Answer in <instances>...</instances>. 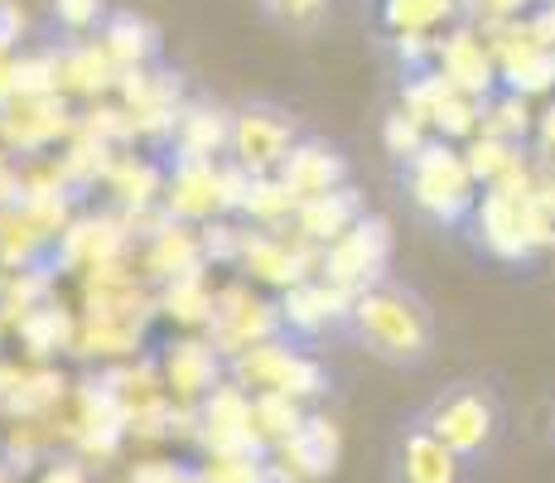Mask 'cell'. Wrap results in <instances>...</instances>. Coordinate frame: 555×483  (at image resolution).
I'll return each instance as SVG.
<instances>
[{"label": "cell", "instance_id": "1", "mask_svg": "<svg viewBox=\"0 0 555 483\" xmlns=\"http://www.w3.org/2000/svg\"><path fill=\"white\" fill-rule=\"evenodd\" d=\"M344 334L387 368H421L435 353V315L421 290L382 276L348 295Z\"/></svg>", "mask_w": 555, "mask_h": 483}, {"label": "cell", "instance_id": "2", "mask_svg": "<svg viewBox=\"0 0 555 483\" xmlns=\"http://www.w3.org/2000/svg\"><path fill=\"white\" fill-rule=\"evenodd\" d=\"M415 421L440 440L454 459H464L474 474L483 465H493V455L507 440V406L498 396V386L483 378H459L450 386H440L415 411Z\"/></svg>", "mask_w": 555, "mask_h": 483}, {"label": "cell", "instance_id": "3", "mask_svg": "<svg viewBox=\"0 0 555 483\" xmlns=\"http://www.w3.org/2000/svg\"><path fill=\"white\" fill-rule=\"evenodd\" d=\"M401 185L415 199V208L430 213V218L444 223V228H464V223H474L478 179L468 175L464 155H459L450 141H440V136L425 141L415 155L401 160Z\"/></svg>", "mask_w": 555, "mask_h": 483}, {"label": "cell", "instance_id": "4", "mask_svg": "<svg viewBox=\"0 0 555 483\" xmlns=\"http://www.w3.org/2000/svg\"><path fill=\"white\" fill-rule=\"evenodd\" d=\"M232 378L242 386H256L261 396H319L328 386V372L319 358H309L300 343H281V339H266L251 343V348L232 353Z\"/></svg>", "mask_w": 555, "mask_h": 483}, {"label": "cell", "instance_id": "5", "mask_svg": "<svg viewBox=\"0 0 555 483\" xmlns=\"http://www.w3.org/2000/svg\"><path fill=\"white\" fill-rule=\"evenodd\" d=\"M387 262H391V223L377 218V213H362L344 238L319 252V281L353 295V290L382 281Z\"/></svg>", "mask_w": 555, "mask_h": 483}, {"label": "cell", "instance_id": "6", "mask_svg": "<svg viewBox=\"0 0 555 483\" xmlns=\"http://www.w3.org/2000/svg\"><path fill=\"white\" fill-rule=\"evenodd\" d=\"M295 141H300V126H295V116L281 112V106L251 102V106H242V112H232L228 150H232V165L247 179H271L275 169H281V160L291 155Z\"/></svg>", "mask_w": 555, "mask_h": 483}, {"label": "cell", "instance_id": "7", "mask_svg": "<svg viewBox=\"0 0 555 483\" xmlns=\"http://www.w3.org/2000/svg\"><path fill=\"white\" fill-rule=\"evenodd\" d=\"M387 479L391 483H478V474L454 459L421 421H401L387 449Z\"/></svg>", "mask_w": 555, "mask_h": 483}, {"label": "cell", "instance_id": "8", "mask_svg": "<svg viewBox=\"0 0 555 483\" xmlns=\"http://www.w3.org/2000/svg\"><path fill=\"white\" fill-rule=\"evenodd\" d=\"M271 179L291 193L295 203H305V199H319V193L344 189L348 185V160H344V150L338 145L314 141V136H300Z\"/></svg>", "mask_w": 555, "mask_h": 483}, {"label": "cell", "instance_id": "9", "mask_svg": "<svg viewBox=\"0 0 555 483\" xmlns=\"http://www.w3.org/2000/svg\"><path fill=\"white\" fill-rule=\"evenodd\" d=\"M430 68L440 73V78L450 82L459 97H468V102H478V106L498 92L493 53L483 49V39H478V35H468V29H454V35L435 39V63H430Z\"/></svg>", "mask_w": 555, "mask_h": 483}, {"label": "cell", "instance_id": "10", "mask_svg": "<svg viewBox=\"0 0 555 483\" xmlns=\"http://www.w3.org/2000/svg\"><path fill=\"white\" fill-rule=\"evenodd\" d=\"M367 213V203L358 199V189L353 185H344V189H334V193H319V199H305V203H295V228H300V238L314 246V252H324L328 242H338L348 228Z\"/></svg>", "mask_w": 555, "mask_h": 483}, {"label": "cell", "instance_id": "11", "mask_svg": "<svg viewBox=\"0 0 555 483\" xmlns=\"http://www.w3.org/2000/svg\"><path fill=\"white\" fill-rule=\"evenodd\" d=\"M63 131H73V122L63 116L59 92L53 97H20V102H10L5 112H0V136H5L10 145H20L25 155L29 150H44L49 141H59Z\"/></svg>", "mask_w": 555, "mask_h": 483}, {"label": "cell", "instance_id": "12", "mask_svg": "<svg viewBox=\"0 0 555 483\" xmlns=\"http://www.w3.org/2000/svg\"><path fill=\"white\" fill-rule=\"evenodd\" d=\"M169 136H175L179 160H203V165H212V155H218V150L228 145V136H232V112L208 106V102L179 106Z\"/></svg>", "mask_w": 555, "mask_h": 483}, {"label": "cell", "instance_id": "13", "mask_svg": "<svg viewBox=\"0 0 555 483\" xmlns=\"http://www.w3.org/2000/svg\"><path fill=\"white\" fill-rule=\"evenodd\" d=\"M165 203L175 218H208V213H218V165L175 160V175L165 185Z\"/></svg>", "mask_w": 555, "mask_h": 483}, {"label": "cell", "instance_id": "14", "mask_svg": "<svg viewBox=\"0 0 555 483\" xmlns=\"http://www.w3.org/2000/svg\"><path fill=\"white\" fill-rule=\"evenodd\" d=\"M165 372H169V386H175L179 396H208V392H218L222 358H218V348H212V343L184 339V343H169Z\"/></svg>", "mask_w": 555, "mask_h": 483}, {"label": "cell", "instance_id": "15", "mask_svg": "<svg viewBox=\"0 0 555 483\" xmlns=\"http://www.w3.org/2000/svg\"><path fill=\"white\" fill-rule=\"evenodd\" d=\"M102 53L112 59V68L135 73V68H145V63L159 53V35L145 25L141 15H131V10H116V15H106Z\"/></svg>", "mask_w": 555, "mask_h": 483}, {"label": "cell", "instance_id": "16", "mask_svg": "<svg viewBox=\"0 0 555 483\" xmlns=\"http://www.w3.org/2000/svg\"><path fill=\"white\" fill-rule=\"evenodd\" d=\"M112 78L116 68L102 53V45H68L53 53V88L63 92H102Z\"/></svg>", "mask_w": 555, "mask_h": 483}, {"label": "cell", "instance_id": "17", "mask_svg": "<svg viewBox=\"0 0 555 483\" xmlns=\"http://www.w3.org/2000/svg\"><path fill=\"white\" fill-rule=\"evenodd\" d=\"M454 10H459V0H382L377 15L391 29V39H401V35L435 39V29L450 25Z\"/></svg>", "mask_w": 555, "mask_h": 483}, {"label": "cell", "instance_id": "18", "mask_svg": "<svg viewBox=\"0 0 555 483\" xmlns=\"http://www.w3.org/2000/svg\"><path fill=\"white\" fill-rule=\"evenodd\" d=\"M198 256H203V246L198 238L189 228H165V232H155V246H151V271L155 276H198Z\"/></svg>", "mask_w": 555, "mask_h": 483}, {"label": "cell", "instance_id": "19", "mask_svg": "<svg viewBox=\"0 0 555 483\" xmlns=\"http://www.w3.org/2000/svg\"><path fill=\"white\" fill-rule=\"evenodd\" d=\"M20 339H25V348L29 353H53V348H63V343L73 339V325H68V315H63L59 305H35V309H25L20 315Z\"/></svg>", "mask_w": 555, "mask_h": 483}, {"label": "cell", "instance_id": "20", "mask_svg": "<svg viewBox=\"0 0 555 483\" xmlns=\"http://www.w3.org/2000/svg\"><path fill=\"white\" fill-rule=\"evenodd\" d=\"M328 5H334V0H261L266 15L281 29H291V35H314L328 20Z\"/></svg>", "mask_w": 555, "mask_h": 483}, {"label": "cell", "instance_id": "21", "mask_svg": "<svg viewBox=\"0 0 555 483\" xmlns=\"http://www.w3.org/2000/svg\"><path fill=\"white\" fill-rule=\"evenodd\" d=\"M106 179H112V189L121 193L126 203H145L151 193H159V175L151 165H135V160H116V165L106 169Z\"/></svg>", "mask_w": 555, "mask_h": 483}, {"label": "cell", "instance_id": "22", "mask_svg": "<svg viewBox=\"0 0 555 483\" xmlns=\"http://www.w3.org/2000/svg\"><path fill=\"white\" fill-rule=\"evenodd\" d=\"M165 305H169V315H179V319H189V325H198V319H208L212 295H208V290H203L198 276H179V281L169 285Z\"/></svg>", "mask_w": 555, "mask_h": 483}, {"label": "cell", "instance_id": "23", "mask_svg": "<svg viewBox=\"0 0 555 483\" xmlns=\"http://www.w3.org/2000/svg\"><path fill=\"white\" fill-rule=\"evenodd\" d=\"M53 20L68 35H88L98 29V20H106V0H53Z\"/></svg>", "mask_w": 555, "mask_h": 483}, {"label": "cell", "instance_id": "24", "mask_svg": "<svg viewBox=\"0 0 555 483\" xmlns=\"http://www.w3.org/2000/svg\"><path fill=\"white\" fill-rule=\"evenodd\" d=\"M421 145H425L421 122H411L405 112H391V116H387V150H391V155L405 160V155H415Z\"/></svg>", "mask_w": 555, "mask_h": 483}, {"label": "cell", "instance_id": "25", "mask_svg": "<svg viewBox=\"0 0 555 483\" xmlns=\"http://www.w3.org/2000/svg\"><path fill=\"white\" fill-rule=\"evenodd\" d=\"M521 35L541 49H555V0H537V10L521 20Z\"/></svg>", "mask_w": 555, "mask_h": 483}, {"label": "cell", "instance_id": "26", "mask_svg": "<svg viewBox=\"0 0 555 483\" xmlns=\"http://www.w3.org/2000/svg\"><path fill=\"white\" fill-rule=\"evenodd\" d=\"M25 35V15H20L15 0H0V53H10Z\"/></svg>", "mask_w": 555, "mask_h": 483}, {"label": "cell", "instance_id": "27", "mask_svg": "<svg viewBox=\"0 0 555 483\" xmlns=\"http://www.w3.org/2000/svg\"><path fill=\"white\" fill-rule=\"evenodd\" d=\"M15 102V59L10 53H0V112Z\"/></svg>", "mask_w": 555, "mask_h": 483}, {"label": "cell", "instance_id": "28", "mask_svg": "<svg viewBox=\"0 0 555 483\" xmlns=\"http://www.w3.org/2000/svg\"><path fill=\"white\" fill-rule=\"evenodd\" d=\"M546 435H551V445H555V402H551V411H546Z\"/></svg>", "mask_w": 555, "mask_h": 483}, {"label": "cell", "instance_id": "29", "mask_svg": "<svg viewBox=\"0 0 555 483\" xmlns=\"http://www.w3.org/2000/svg\"><path fill=\"white\" fill-rule=\"evenodd\" d=\"M0 285H5V276H0Z\"/></svg>", "mask_w": 555, "mask_h": 483}]
</instances>
